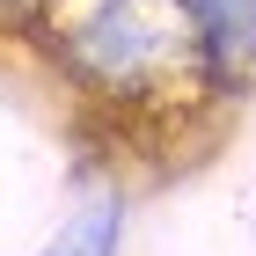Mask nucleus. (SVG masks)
I'll return each instance as SVG.
<instances>
[{"label":"nucleus","instance_id":"4","mask_svg":"<svg viewBox=\"0 0 256 256\" xmlns=\"http://www.w3.org/2000/svg\"><path fill=\"white\" fill-rule=\"evenodd\" d=\"M44 8H52V0H0V22H8V30H22V37H30V22H37Z\"/></svg>","mask_w":256,"mask_h":256},{"label":"nucleus","instance_id":"2","mask_svg":"<svg viewBox=\"0 0 256 256\" xmlns=\"http://www.w3.org/2000/svg\"><path fill=\"white\" fill-rule=\"evenodd\" d=\"M183 15L205 52V80L220 102H242L256 88V0H183Z\"/></svg>","mask_w":256,"mask_h":256},{"label":"nucleus","instance_id":"3","mask_svg":"<svg viewBox=\"0 0 256 256\" xmlns=\"http://www.w3.org/2000/svg\"><path fill=\"white\" fill-rule=\"evenodd\" d=\"M37 256H124V198L118 190L80 198L74 212H66V227L44 242Z\"/></svg>","mask_w":256,"mask_h":256},{"label":"nucleus","instance_id":"1","mask_svg":"<svg viewBox=\"0 0 256 256\" xmlns=\"http://www.w3.org/2000/svg\"><path fill=\"white\" fill-rule=\"evenodd\" d=\"M52 74L96 110H176L212 96L183 0H52L30 22Z\"/></svg>","mask_w":256,"mask_h":256}]
</instances>
